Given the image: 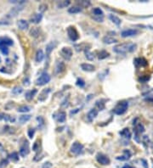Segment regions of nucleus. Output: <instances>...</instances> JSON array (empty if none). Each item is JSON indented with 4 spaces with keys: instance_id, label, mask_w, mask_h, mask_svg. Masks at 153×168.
<instances>
[{
    "instance_id": "1",
    "label": "nucleus",
    "mask_w": 153,
    "mask_h": 168,
    "mask_svg": "<svg viewBox=\"0 0 153 168\" xmlns=\"http://www.w3.org/2000/svg\"><path fill=\"white\" fill-rule=\"evenodd\" d=\"M136 47H137V45L134 44L125 43V44H118V45L115 46L113 48V51L117 54H125L127 53L134 52L136 49Z\"/></svg>"
},
{
    "instance_id": "2",
    "label": "nucleus",
    "mask_w": 153,
    "mask_h": 168,
    "mask_svg": "<svg viewBox=\"0 0 153 168\" xmlns=\"http://www.w3.org/2000/svg\"><path fill=\"white\" fill-rule=\"evenodd\" d=\"M127 107H128V103H127V101L119 102L116 105V107L113 109V112H114V114L118 115V116L123 115V114H124L127 111Z\"/></svg>"
},
{
    "instance_id": "3",
    "label": "nucleus",
    "mask_w": 153,
    "mask_h": 168,
    "mask_svg": "<svg viewBox=\"0 0 153 168\" xmlns=\"http://www.w3.org/2000/svg\"><path fill=\"white\" fill-rule=\"evenodd\" d=\"M50 81V76L46 73V72H44L36 81V84L38 86H44V85H46L47 83H49Z\"/></svg>"
},
{
    "instance_id": "4",
    "label": "nucleus",
    "mask_w": 153,
    "mask_h": 168,
    "mask_svg": "<svg viewBox=\"0 0 153 168\" xmlns=\"http://www.w3.org/2000/svg\"><path fill=\"white\" fill-rule=\"evenodd\" d=\"M67 34H68L69 38L72 41H73V42H75L79 38L78 32H77V31H76V28L74 26H69L67 28Z\"/></svg>"
},
{
    "instance_id": "5",
    "label": "nucleus",
    "mask_w": 153,
    "mask_h": 168,
    "mask_svg": "<svg viewBox=\"0 0 153 168\" xmlns=\"http://www.w3.org/2000/svg\"><path fill=\"white\" fill-rule=\"evenodd\" d=\"M96 160H97V161H98L101 165H103V166H106V165H109V164L111 163V161H110L109 157L106 156L105 155L102 154V153L97 154V155H96Z\"/></svg>"
},
{
    "instance_id": "6",
    "label": "nucleus",
    "mask_w": 153,
    "mask_h": 168,
    "mask_svg": "<svg viewBox=\"0 0 153 168\" xmlns=\"http://www.w3.org/2000/svg\"><path fill=\"white\" fill-rule=\"evenodd\" d=\"M83 149V145L82 144H80V143H78V142L73 143V144H72V146H71V149H70L71 153H72L73 155L81 154Z\"/></svg>"
},
{
    "instance_id": "7",
    "label": "nucleus",
    "mask_w": 153,
    "mask_h": 168,
    "mask_svg": "<svg viewBox=\"0 0 153 168\" xmlns=\"http://www.w3.org/2000/svg\"><path fill=\"white\" fill-rule=\"evenodd\" d=\"M24 6H23V4H21V5H17V6H15V7H14L9 13H8V17H9V18H13V17H15L24 8H23Z\"/></svg>"
},
{
    "instance_id": "8",
    "label": "nucleus",
    "mask_w": 153,
    "mask_h": 168,
    "mask_svg": "<svg viewBox=\"0 0 153 168\" xmlns=\"http://www.w3.org/2000/svg\"><path fill=\"white\" fill-rule=\"evenodd\" d=\"M30 152V149H29V143L28 141L24 140V143L22 144V145L21 146V149H20V155L22 156V157H25V155H27Z\"/></svg>"
},
{
    "instance_id": "9",
    "label": "nucleus",
    "mask_w": 153,
    "mask_h": 168,
    "mask_svg": "<svg viewBox=\"0 0 153 168\" xmlns=\"http://www.w3.org/2000/svg\"><path fill=\"white\" fill-rule=\"evenodd\" d=\"M138 33H139V31L136 29H127V30L123 31L121 35L123 37H134Z\"/></svg>"
},
{
    "instance_id": "10",
    "label": "nucleus",
    "mask_w": 153,
    "mask_h": 168,
    "mask_svg": "<svg viewBox=\"0 0 153 168\" xmlns=\"http://www.w3.org/2000/svg\"><path fill=\"white\" fill-rule=\"evenodd\" d=\"M61 55L63 56V58H65L66 60H70L72 55V51L70 48H62L61 51H60Z\"/></svg>"
},
{
    "instance_id": "11",
    "label": "nucleus",
    "mask_w": 153,
    "mask_h": 168,
    "mask_svg": "<svg viewBox=\"0 0 153 168\" xmlns=\"http://www.w3.org/2000/svg\"><path fill=\"white\" fill-rule=\"evenodd\" d=\"M42 19H43V15L41 13H37L32 15V16L30 19V21L34 24H38L42 21Z\"/></svg>"
},
{
    "instance_id": "12",
    "label": "nucleus",
    "mask_w": 153,
    "mask_h": 168,
    "mask_svg": "<svg viewBox=\"0 0 153 168\" xmlns=\"http://www.w3.org/2000/svg\"><path fill=\"white\" fill-rule=\"evenodd\" d=\"M50 92V88L44 89V90L40 93V94H39V96H38V100L41 101V102L45 101V100L47 99V98H48V95H49Z\"/></svg>"
},
{
    "instance_id": "13",
    "label": "nucleus",
    "mask_w": 153,
    "mask_h": 168,
    "mask_svg": "<svg viewBox=\"0 0 153 168\" xmlns=\"http://www.w3.org/2000/svg\"><path fill=\"white\" fill-rule=\"evenodd\" d=\"M0 44L9 47V46L13 45V40L7 37H0Z\"/></svg>"
},
{
    "instance_id": "14",
    "label": "nucleus",
    "mask_w": 153,
    "mask_h": 168,
    "mask_svg": "<svg viewBox=\"0 0 153 168\" xmlns=\"http://www.w3.org/2000/svg\"><path fill=\"white\" fill-rule=\"evenodd\" d=\"M81 68H82L83 71L88 72H95V66H94L93 65H91V64H87V63L82 64V65H81Z\"/></svg>"
},
{
    "instance_id": "15",
    "label": "nucleus",
    "mask_w": 153,
    "mask_h": 168,
    "mask_svg": "<svg viewBox=\"0 0 153 168\" xmlns=\"http://www.w3.org/2000/svg\"><path fill=\"white\" fill-rule=\"evenodd\" d=\"M17 25H18L19 29H20V30H22V31L26 30V29L29 27V24H28V22H27L25 20H23V19H21V20H19V21H18V22H17Z\"/></svg>"
},
{
    "instance_id": "16",
    "label": "nucleus",
    "mask_w": 153,
    "mask_h": 168,
    "mask_svg": "<svg viewBox=\"0 0 153 168\" xmlns=\"http://www.w3.org/2000/svg\"><path fill=\"white\" fill-rule=\"evenodd\" d=\"M98 116V110L96 109H92L87 115V117L89 121H92L96 116Z\"/></svg>"
},
{
    "instance_id": "17",
    "label": "nucleus",
    "mask_w": 153,
    "mask_h": 168,
    "mask_svg": "<svg viewBox=\"0 0 153 168\" xmlns=\"http://www.w3.org/2000/svg\"><path fill=\"white\" fill-rule=\"evenodd\" d=\"M71 3V1L69 0H63V1H58L56 3V5L59 9H64L66 8L67 6H69Z\"/></svg>"
},
{
    "instance_id": "18",
    "label": "nucleus",
    "mask_w": 153,
    "mask_h": 168,
    "mask_svg": "<svg viewBox=\"0 0 153 168\" xmlns=\"http://www.w3.org/2000/svg\"><path fill=\"white\" fill-rule=\"evenodd\" d=\"M44 59V54L43 52L42 49H38L36 53V61L40 63L43 61V60Z\"/></svg>"
},
{
    "instance_id": "19",
    "label": "nucleus",
    "mask_w": 153,
    "mask_h": 168,
    "mask_svg": "<svg viewBox=\"0 0 153 168\" xmlns=\"http://www.w3.org/2000/svg\"><path fill=\"white\" fill-rule=\"evenodd\" d=\"M38 93V91H37V89H32V90H30V91H27L26 93H25V98H26V100H28V101H30V100H32L34 96H35V94Z\"/></svg>"
},
{
    "instance_id": "20",
    "label": "nucleus",
    "mask_w": 153,
    "mask_h": 168,
    "mask_svg": "<svg viewBox=\"0 0 153 168\" xmlns=\"http://www.w3.org/2000/svg\"><path fill=\"white\" fill-rule=\"evenodd\" d=\"M103 42L104 44H115L117 42V40L114 37H111L110 36H105L104 38H103Z\"/></svg>"
},
{
    "instance_id": "21",
    "label": "nucleus",
    "mask_w": 153,
    "mask_h": 168,
    "mask_svg": "<svg viewBox=\"0 0 153 168\" xmlns=\"http://www.w3.org/2000/svg\"><path fill=\"white\" fill-rule=\"evenodd\" d=\"M56 47V43L55 42H50L47 46H46V54L47 56H50L51 52L53 51V49Z\"/></svg>"
},
{
    "instance_id": "22",
    "label": "nucleus",
    "mask_w": 153,
    "mask_h": 168,
    "mask_svg": "<svg viewBox=\"0 0 153 168\" xmlns=\"http://www.w3.org/2000/svg\"><path fill=\"white\" fill-rule=\"evenodd\" d=\"M130 157H131V153H130V151L126 149V150H124V155H122V156H118L117 159L119 160V161H127V160H128Z\"/></svg>"
},
{
    "instance_id": "23",
    "label": "nucleus",
    "mask_w": 153,
    "mask_h": 168,
    "mask_svg": "<svg viewBox=\"0 0 153 168\" xmlns=\"http://www.w3.org/2000/svg\"><path fill=\"white\" fill-rule=\"evenodd\" d=\"M90 47V46H89ZM89 47H88V48H86L84 49V53H85V56H86V58L89 60H93L94 59H95V55H94V54L93 53H91L90 52V50H89Z\"/></svg>"
},
{
    "instance_id": "24",
    "label": "nucleus",
    "mask_w": 153,
    "mask_h": 168,
    "mask_svg": "<svg viewBox=\"0 0 153 168\" xmlns=\"http://www.w3.org/2000/svg\"><path fill=\"white\" fill-rule=\"evenodd\" d=\"M66 119V114L65 111H60L58 113V116H57V120L60 123L64 122Z\"/></svg>"
},
{
    "instance_id": "25",
    "label": "nucleus",
    "mask_w": 153,
    "mask_h": 168,
    "mask_svg": "<svg viewBox=\"0 0 153 168\" xmlns=\"http://www.w3.org/2000/svg\"><path fill=\"white\" fill-rule=\"evenodd\" d=\"M120 135L123 138H125L127 139H129L131 138V133L128 128H124L122 132H120Z\"/></svg>"
},
{
    "instance_id": "26",
    "label": "nucleus",
    "mask_w": 153,
    "mask_h": 168,
    "mask_svg": "<svg viewBox=\"0 0 153 168\" xmlns=\"http://www.w3.org/2000/svg\"><path fill=\"white\" fill-rule=\"evenodd\" d=\"M109 18H110V20H111L114 24H116L117 25H120L121 23H122V21H121L117 16H116V15H109Z\"/></svg>"
},
{
    "instance_id": "27",
    "label": "nucleus",
    "mask_w": 153,
    "mask_h": 168,
    "mask_svg": "<svg viewBox=\"0 0 153 168\" xmlns=\"http://www.w3.org/2000/svg\"><path fill=\"white\" fill-rule=\"evenodd\" d=\"M55 69H56V72H57V73H61V72H63L65 71V69H66L65 64H64L63 62H58L57 65H56Z\"/></svg>"
},
{
    "instance_id": "28",
    "label": "nucleus",
    "mask_w": 153,
    "mask_h": 168,
    "mask_svg": "<svg viewBox=\"0 0 153 168\" xmlns=\"http://www.w3.org/2000/svg\"><path fill=\"white\" fill-rule=\"evenodd\" d=\"M145 131V128H144V126L141 124V123H139L135 126V128H134V132L136 134H140V133H144Z\"/></svg>"
},
{
    "instance_id": "29",
    "label": "nucleus",
    "mask_w": 153,
    "mask_h": 168,
    "mask_svg": "<svg viewBox=\"0 0 153 168\" xmlns=\"http://www.w3.org/2000/svg\"><path fill=\"white\" fill-rule=\"evenodd\" d=\"M31 110H32V108L28 105H21L18 108L17 111L21 112V113H26V112H29Z\"/></svg>"
},
{
    "instance_id": "30",
    "label": "nucleus",
    "mask_w": 153,
    "mask_h": 168,
    "mask_svg": "<svg viewBox=\"0 0 153 168\" xmlns=\"http://www.w3.org/2000/svg\"><path fill=\"white\" fill-rule=\"evenodd\" d=\"M39 32H40V31L38 27H32L30 31V35L33 37H38L39 35Z\"/></svg>"
},
{
    "instance_id": "31",
    "label": "nucleus",
    "mask_w": 153,
    "mask_h": 168,
    "mask_svg": "<svg viewBox=\"0 0 153 168\" xmlns=\"http://www.w3.org/2000/svg\"><path fill=\"white\" fill-rule=\"evenodd\" d=\"M82 11V8L79 6H75V7H72L68 9V12L70 14H77L80 13Z\"/></svg>"
},
{
    "instance_id": "32",
    "label": "nucleus",
    "mask_w": 153,
    "mask_h": 168,
    "mask_svg": "<svg viewBox=\"0 0 153 168\" xmlns=\"http://www.w3.org/2000/svg\"><path fill=\"white\" fill-rule=\"evenodd\" d=\"M30 119H31L30 115H23V116H21L19 117V121H20L21 124H24L25 122H27Z\"/></svg>"
},
{
    "instance_id": "33",
    "label": "nucleus",
    "mask_w": 153,
    "mask_h": 168,
    "mask_svg": "<svg viewBox=\"0 0 153 168\" xmlns=\"http://www.w3.org/2000/svg\"><path fill=\"white\" fill-rule=\"evenodd\" d=\"M109 55H110V54H109L108 52H106L105 50H102V51H101V52L99 53L98 58H99V60H104V59L109 57Z\"/></svg>"
},
{
    "instance_id": "34",
    "label": "nucleus",
    "mask_w": 153,
    "mask_h": 168,
    "mask_svg": "<svg viewBox=\"0 0 153 168\" xmlns=\"http://www.w3.org/2000/svg\"><path fill=\"white\" fill-rule=\"evenodd\" d=\"M9 158L12 161H19V155L17 152H13L9 155Z\"/></svg>"
},
{
    "instance_id": "35",
    "label": "nucleus",
    "mask_w": 153,
    "mask_h": 168,
    "mask_svg": "<svg viewBox=\"0 0 153 168\" xmlns=\"http://www.w3.org/2000/svg\"><path fill=\"white\" fill-rule=\"evenodd\" d=\"M22 92H23V89H22L21 87H15V88H14V89L12 90V94H15V95L21 94Z\"/></svg>"
},
{
    "instance_id": "36",
    "label": "nucleus",
    "mask_w": 153,
    "mask_h": 168,
    "mask_svg": "<svg viewBox=\"0 0 153 168\" xmlns=\"http://www.w3.org/2000/svg\"><path fill=\"white\" fill-rule=\"evenodd\" d=\"M0 51L2 52L3 54L4 55H8L9 54V48H8V46H5V45H2L0 44Z\"/></svg>"
},
{
    "instance_id": "37",
    "label": "nucleus",
    "mask_w": 153,
    "mask_h": 168,
    "mask_svg": "<svg viewBox=\"0 0 153 168\" xmlns=\"http://www.w3.org/2000/svg\"><path fill=\"white\" fill-rule=\"evenodd\" d=\"M93 13L96 15V16H101L103 17V11H102L101 9H100V8H95V9H94V10H93Z\"/></svg>"
},
{
    "instance_id": "38",
    "label": "nucleus",
    "mask_w": 153,
    "mask_h": 168,
    "mask_svg": "<svg viewBox=\"0 0 153 168\" xmlns=\"http://www.w3.org/2000/svg\"><path fill=\"white\" fill-rule=\"evenodd\" d=\"M95 105H96V107H97L100 110H103L105 109V103H103L102 100L97 101L96 104H95Z\"/></svg>"
},
{
    "instance_id": "39",
    "label": "nucleus",
    "mask_w": 153,
    "mask_h": 168,
    "mask_svg": "<svg viewBox=\"0 0 153 168\" xmlns=\"http://www.w3.org/2000/svg\"><path fill=\"white\" fill-rule=\"evenodd\" d=\"M8 164H9V161H8V160H2L1 161H0V168H5L7 166H8Z\"/></svg>"
},
{
    "instance_id": "40",
    "label": "nucleus",
    "mask_w": 153,
    "mask_h": 168,
    "mask_svg": "<svg viewBox=\"0 0 153 168\" xmlns=\"http://www.w3.org/2000/svg\"><path fill=\"white\" fill-rule=\"evenodd\" d=\"M76 85L79 86V87H81V88H83V87L85 86V82H84V81H83V79L78 78V79L76 80Z\"/></svg>"
},
{
    "instance_id": "41",
    "label": "nucleus",
    "mask_w": 153,
    "mask_h": 168,
    "mask_svg": "<svg viewBox=\"0 0 153 168\" xmlns=\"http://www.w3.org/2000/svg\"><path fill=\"white\" fill-rule=\"evenodd\" d=\"M34 133H35V129L34 128H30L28 130V136L30 139H32L33 136H34Z\"/></svg>"
},
{
    "instance_id": "42",
    "label": "nucleus",
    "mask_w": 153,
    "mask_h": 168,
    "mask_svg": "<svg viewBox=\"0 0 153 168\" xmlns=\"http://www.w3.org/2000/svg\"><path fill=\"white\" fill-rule=\"evenodd\" d=\"M45 10H47V5L46 4H41L39 6V11L40 12H44Z\"/></svg>"
},
{
    "instance_id": "43",
    "label": "nucleus",
    "mask_w": 153,
    "mask_h": 168,
    "mask_svg": "<svg viewBox=\"0 0 153 168\" xmlns=\"http://www.w3.org/2000/svg\"><path fill=\"white\" fill-rule=\"evenodd\" d=\"M149 79H150V76H142V77H140L139 81L141 82H147Z\"/></svg>"
},
{
    "instance_id": "44",
    "label": "nucleus",
    "mask_w": 153,
    "mask_h": 168,
    "mask_svg": "<svg viewBox=\"0 0 153 168\" xmlns=\"http://www.w3.org/2000/svg\"><path fill=\"white\" fill-rule=\"evenodd\" d=\"M23 85H25V86H29L30 85V80H29L28 77H25V78L23 79Z\"/></svg>"
},
{
    "instance_id": "45",
    "label": "nucleus",
    "mask_w": 153,
    "mask_h": 168,
    "mask_svg": "<svg viewBox=\"0 0 153 168\" xmlns=\"http://www.w3.org/2000/svg\"><path fill=\"white\" fill-rule=\"evenodd\" d=\"M51 167H52V164H51L50 162H49V161L45 162V163L43 165V167H42V168H51Z\"/></svg>"
},
{
    "instance_id": "46",
    "label": "nucleus",
    "mask_w": 153,
    "mask_h": 168,
    "mask_svg": "<svg viewBox=\"0 0 153 168\" xmlns=\"http://www.w3.org/2000/svg\"><path fill=\"white\" fill-rule=\"evenodd\" d=\"M79 4L80 5H83V6H89L90 4V3L89 1H80Z\"/></svg>"
},
{
    "instance_id": "47",
    "label": "nucleus",
    "mask_w": 153,
    "mask_h": 168,
    "mask_svg": "<svg viewBox=\"0 0 153 168\" xmlns=\"http://www.w3.org/2000/svg\"><path fill=\"white\" fill-rule=\"evenodd\" d=\"M38 149H39V144H38V141H37L33 145V150L38 151Z\"/></svg>"
},
{
    "instance_id": "48",
    "label": "nucleus",
    "mask_w": 153,
    "mask_h": 168,
    "mask_svg": "<svg viewBox=\"0 0 153 168\" xmlns=\"http://www.w3.org/2000/svg\"><path fill=\"white\" fill-rule=\"evenodd\" d=\"M4 116H5V114L4 113H0V120H3Z\"/></svg>"
},
{
    "instance_id": "49",
    "label": "nucleus",
    "mask_w": 153,
    "mask_h": 168,
    "mask_svg": "<svg viewBox=\"0 0 153 168\" xmlns=\"http://www.w3.org/2000/svg\"><path fill=\"white\" fill-rule=\"evenodd\" d=\"M9 22H5V21H3V22H1L0 21V25H9Z\"/></svg>"
},
{
    "instance_id": "50",
    "label": "nucleus",
    "mask_w": 153,
    "mask_h": 168,
    "mask_svg": "<svg viewBox=\"0 0 153 168\" xmlns=\"http://www.w3.org/2000/svg\"><path fill=\"white\" fill-rule=\"evenodd\" d=\"M0 151H3V146L0 144Z\"/></svg>"
},
{
    "instance_id": "51",
    "label": "nucleus",
    "mask_w": 153,
    "mask_h": 168,
    "mask_svg": "<svg viewBox=\"0 0 153 168\" xmlns=\"http://www.w3.org/2000/svg\"><path fill=\"white\" fill-rule=\"evenodd\" d=\"M123 168H134L133 167H131V166H128V165H126V166H124Z\"/></svg>"
},
{
    "instance_id": "52",
    "label": "nucleus",
    "mask_w": 153,
    "mask_h": 168,
    "mask_svg": "<svg viewBox=\"0 0 153 168\" xmlns=\"http://www.w3.org/2000/svg\"><path fill=\"white\" fill-rule=\"evenodd\" d=\"M0 63H1V58H0Z\"/></svg>"
}]
</instances>
